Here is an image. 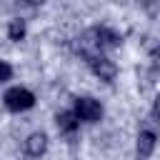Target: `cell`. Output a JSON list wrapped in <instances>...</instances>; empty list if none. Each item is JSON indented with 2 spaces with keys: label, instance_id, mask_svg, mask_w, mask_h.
I'll return each instance as SVG.
<instances>
[{
  "label": "cell",
  "instance_id": "obj_1",
  "mask_svg": "<svg viewBox=\"0 0 160 160\" xmlns=\"http://www.w3.org/2000/svg\"><path fill=\"white\" fill-rule=\"evenodd\" d=\"M2 100H5V108L12 110V112L30 110V108L35 105V95H32L30 90H25V88H10Z\"/></svg>",
  "mask_w": 160,
  "mask_h": 160
},
{
  "label": "cell",
  "instance_id": "obj_2",
  "mask_svg": "<svg viewBox=\"0 0 160 160\" xmlns=\"http://www.w3.org/2000/svg\"><path fill=\"white\" fill-rule=\"evenodd\" d=\"M75 118L85 122H98L102 118V105L92 98H78L75 100Z\"/></svg>",
  "mask_w": 160,
  "mask_h": 160
},
{
  "label": "cell",
  "instance_id": "obj_3",
  "mask_svg": "<svg viewBox=\"0 0 160 160\" xmlns=\"http://www.w3.org/2000/svg\"><path fill=\"white\" fill-rule=\"evenodd\" d=\"M88 62H90V70H92L100 80H105V82L115 80V75H118V65H115L110 58H105V55L98 52V55H90Z\"/></svg>",
  "mask_w": 160,
  "mask_h": 160
},
{
  "label": "cell",
  "instance_id": "obj_4",
  "mask_svg": "<svg viewBox=\"0 0 160 160\" xmlns=\"http://www.w3.org/2000/svg\"><path fill=\"white\" fill-rule=\"evenodd\" d=\"M92 38H95L98 50H102V48H118L122 42V38L115 30H110V28H92Z\"/></svg>",
  "mask_w": 160,
  "mask_h": 160
},
{
  "label": "cell",
  "instance_id": "obj_5",
  "mask_svg": "<svg viewBox=\"0 0 160 160\" xmlns=\"http://www.w3.org/2000/svg\"><path fill=\"white\" fill-rule=\"evenodd\" d=\"M22 150H25V155H30V158H40V155L48 150V135H45V132H32V135H28Z\"/></svg>",
  "mask_w": 160,
  "mask_h": 160
},
{
  "label": "cell",
  "instance_id": "obj_6",
  "mask_svg": "<svg viewBox=\"0 0 160 160\" xmlns=\"http://www.w3.org/2000/svg\"><path fill=\"white\" fill-rule=\"evenodd\" d=\"M155 150V132L152 130H140L138 135V158L140 160H148Z\"/></svg>",
  "mask_w": 160,
  "mask_h": 160
},
{
  "label": "cell",
  "instance_id": "obj_7",
  "mask_svg": "<svg viewBox=\"0 0 160 160\" xmlns=\"http://www.w3.org/2000/svg\"><path fill=\"white\" fill-rule=\"evenodd\" d=\"M55 122H58V130H60V132H75L78 125H80V120H78L75 112H70V110L58 112V115H55Z\"/></svg>",
  "mask_w": 160,
  "mask_h": 160
},
{
  "label": "cell",
  "instance_id": "obj_8",
  "mask_svg": "<svg viewBox=\"0 0 160 160\" xmlns=\"http://www.w3.org/2000/svg\"><path fill=\"white\" fill-rule=\"evenodd\" d=\"M8 38L15 40V42H20V40L25 38V20H20V18L10 20V22H8Z\"/></svg>",
  "mask_w": 160,
  "mask_h": 160
},
{
  "label": "cell",
  "instance_id": "obj_9",
  "mask_svg": "<svg viewBox=\"0 0 160 160\" xmlns=\"http://www.w3.org/2000/svg\"><path fill=\"white\" fill-rule=\"evenodd\" d=\"M10 75H12V68H10L8 62H2V60H0V82L10 80Z\"/></svg>",
  "mask_w": 160,
  "mask_h": 160
},
{
  "label": "cell",
  "instance_id": "obj_10",
  "mask_svg": "<svg viewBox=\"0 0 160 160\" xmlns=\"http://www.w3.org/2000/svg\"><path fill=\"white\" fill-rule=\"evenodd\" d=\"M140 2L148 8V12H150V15H155V0H140Z\"/></svg>",
  "mask_w": 160,
  "mask_h": 160
},
{
  "label": "cell",
  "instance_id": "obj_11",
  "mask_svg": "<svg viewBox=\"0 0 160 160\" xmlns=\"http://www.w3.org/2000/svg\"><path fill=\"white\" fill-rule=\"evenodd\" d=\"M22 2H25V5H42L45 0H22Z\"/></svg>",
  "mask_w": 160,
  "mask_h": 160
}]
</instances>
